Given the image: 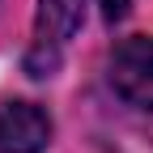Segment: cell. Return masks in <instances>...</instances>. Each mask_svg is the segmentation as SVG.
Returning a JSON list of instances; mask_svg holds the SVG:
<instances>
[{
	"label": "cell",
	"instance_id": "1",
	"mask_svg": "<svg viewBox=\"0 0 153 153\" xmlns=\"http://www.w3.org/2000/svg\"><path fill=\"white\" fill-rule=\"evenodd\" d=\"M81 26V0H38L34 13V38L26 51V72L30 76H51L60 68L64 43Z\"/></svg>",
	"mask_w": 153,
	"mask_h": 153
},
{
	"label": "cell",
	"instance_id": "2",
	"mask_svg": "<svg viewBox=\"0 0 153 153\" xmlns=\"http://www.w3.org/2000/svg\"><path fill=\"white\" fill-rule=\"evenodd\" d=\"M111 85L128 106L153 115V38L149 34H132L111 51Z\"/></svg>",
	"mask_w": 153,
	"mask_h": 153
},
{
	"label": "cell",
	"instance_id": "3",
	"mask_svg": "<svg viewBox=\"0 0 153 153\" xmlns=\"http://www.w3.org/2000/svg\"><path fill=\"white\" fill-rule=\"evenodd\" d=\"M51 132V115L38 102H0V153H43Z\"/></svg>",
	"mask_w": 153,
	"mask_h": 153
},
{
	"label": "cell",
	"instance_id": "4",
	"mask_svg": "<svg viewBox=\"0 0 153 153\" xmlns=\"http://www.w3.org/2000/svg\"><path fill=\"white\" fill-rule=\"evenodd\" d=\"M98 4H102V17H106V22H119L128 0H98Z\"/></svg>",
	"mask_w": 153,
	"mask_h": 153
}]
</instances>
